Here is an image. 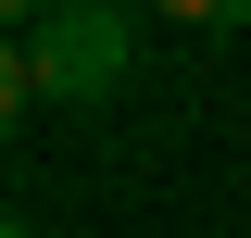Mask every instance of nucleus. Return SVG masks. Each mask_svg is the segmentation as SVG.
Instances as JSON below:
<instances>
[{
	"mask_svg": "<svg viewBox=\"0 0 251 238\" xmlns=\"http://www.w3.org/2000/svg\"><path fill=\"white\" fill-rule=\"evenodd\" d=\"M138 13H176V25H251V0H138Z\"/></svg>",
	"mask_w": 251,
	"mask_h": 238,
	"instance_id": "obj_2",
	"label": "nucleus"
},
{
	"mask_svg": "<svg viewBox=\"0 0 251 238\" xmlns=\"http://www.w3.org/2000/svg\"><path fill=\"white\" fill-rule=\"evenodd\" d=\"M0 13H13V25H38V13H50V0H0Z\"/></svg>",
	"mask_w": 251,
	"mask_h": 238,
	"instance_id": "obj_3",
	"label": "nucleus"
},
{
	"mask_svg": "<svg viewBox=\"0 0 251 238\" xmlns=\"http://www.w3.org/2000/svg\"><path fill=\"white\" fill-rule=\"evenodd\" d=\"M13 38H25L38 88L75 100V113H100V100L126 88V63H138V13H126V0H50L38 25H13Z\"/></svg>",
	"mask_w": 251,
	"mask_h": 238,
	"instance_id": "obj_1",
	"label": "nucleus"
}]
</instances>
